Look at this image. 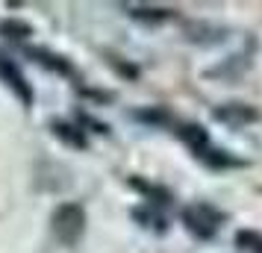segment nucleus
<instances>
[{
  "label": "nucleus",
  "mask_w": 262,
  "mask_h": 253,
  "mask_svg": "<svg viewBox=\"0 0 262 253\" xmlns=\"http://www.w3.org/2000/svg\"><path fill=\"white\" fill-rule=\"evenodd\" d=\"M215 115H218L221 121H227V124H248V121L259 118L250 106H238V103H233V106H227V109H218Z\"/></svg>",
  "instance_id": "obj_1"
},
{
  "label": "nucleus",
  "mask_w": 262,
  "mask_h": 253,
  "mask_svg": "<svg viewBox=\"0 0 262 253\" xmlns=\"http://www.w3.org/2000/svg\"><path fill=\"white\" fill-rule=\"evenodd\" d=\"M236 241L242 244V247H248V250L253 253H262V236L259 233H250V229H245V233H238Z\"/></svg>",
  "instance_id": "obj_2"
}]
</instances>
